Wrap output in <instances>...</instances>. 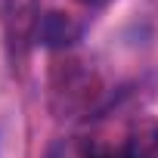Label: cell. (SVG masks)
Wrapping results in <instances>:
<instances>
[{
    "mask_svg": "<svg viewBox=\"0 0 158 158\" xmlns=\"http://www.w3.org/2000/svg\"><path fill=\"white\" fill-rule=\"evenodd\" d=\"M124 158H158V121H139L124 139Z\"/></svg>",
    "mask_w": 158,
    "mask_h": 158,
    "instance_id": "2",
    "label": "cell"
},
{
    "mask_svg": "<svg viewBox=\"0 0 158 158\" xmlns=\"http://www.w3.org/2000/svg\"><path fill=\"white\" fill-rule=\"evenodd\" d=\"M77 37H81V22H74L71 16H65V13H56V10H50V13H44L40 19H37V40L44 44V47H71Z\"/></svg>",
    "mask_w": 158,
    "mask_h": 158,
    "instance_id": "1",
    "label": "cell"
},
{
    "mask_svg": "<svg viewBox=\"0 0 158 158\" xmlns=\"http://www.w3.org/2000/svg\"><path fill=\"white\" fill-rule=\"evenodd\" d=\"M81 3H87V6H99V3H106V0H81Z\"/></svg>",
    "mask_w": 158,
    "mask_h": 158,
    "instance_id": "4",
    "label": "cell"
},
{
    "mask_svg": "<svg viewBox=\"0 0 158 158\" xmlns=\"http://www.w3.org/2000/svg\"><path fill=\"white\" fill-rule=\"evenodd\" d=\"M87 158H124V152H106V149H96V152H90Z\"/></svg>",
    "mask_w": 158,
    "mask_h": 158,
    "instance_id": "3",
    "label": "cell"
}]
</instances>
